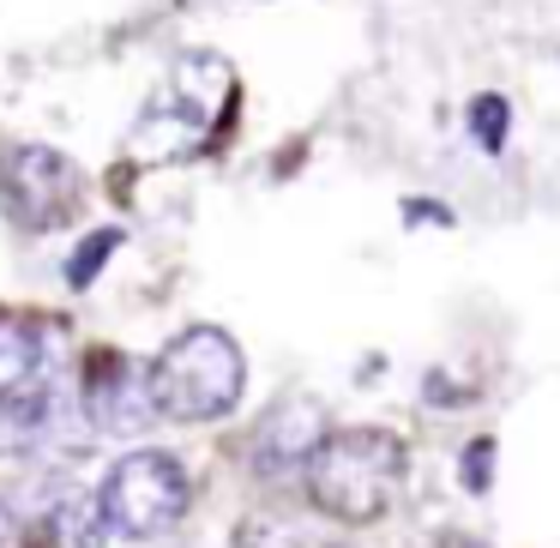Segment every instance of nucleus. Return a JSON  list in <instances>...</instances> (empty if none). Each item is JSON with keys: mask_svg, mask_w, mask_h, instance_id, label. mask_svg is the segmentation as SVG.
<instances>
[{"mask_svg": "<svg viewBox=\"0 0 560 548\" xmlns=\"http://www.w3.org/2000/svg\"><path fill=\"white\" fill-rule=\"evenodd\" d=\"M404 470H410V452H404L398 434H386V428H343V434L319 440L314 458H307V494L338 524H374L392 512Z\"/></svg>", "mask_w": 560, "mask_h": 548, "instance_id": "obj_1", "label": "nucleus"}, {"mask_svg": "<svg viewBox=\"0 0 560 548\" xmlns=\"http://www.w3.org/2000/svg\"><path fill=\"white\" fill-rule=\"evenodd\" d=\"M235 103V73L223 55H182L163 79V91L139 109L133 121V139L127 151L145 163H182L194 151L211 145V133L223 127Z\"/></svg>", "mask_w": 560, "mask_h": 548, "instance_id": "obj_2", "label": "nucleus"}, {"mask_svg": "<svg viewBox=\"0 0 560 548\" xmlns=\"http://www.w3.org/2000/svg\"><path fill=\"white\" fill-rule=\"evenodd\" d=\"M242 343L223 326H187L151 362V398H158V416H170V422H218L242 404Z\"/></svg>", "mask_w": 560, "mask_h": 548, "instance_id": "obj_3", "label": "nucleus"}, {"mask_svg": "<svg viewBox=\"0 0 560 548\" xmlns=\"http://www.w3.org/2000/svg\"><path fill=\"white\" fill-rule=\"evenodd\" d=\"M194 500L187 488V470L170 458V452H127V458L109 464L97 488V506H103V524L133 543H151V536L175 530Z\"/></svg>", "mask_w": 560, "mask_h": 548, "instance_id": "obj_4", "label": "nucleus"}, {"mask_svg": "<svg viewBox=\"0 0 560 548\" xmlns=\"http://www.w3.org/2000/svg\"><path fill=\"white\" fill-rule=\"evenodd\" d=\"M79 187L85 182H79L73 158L49 145H19L0 163V199L19 230H61L79 206Z\"/></svg>", "mask_w": 560, "mask_h": 548, "instance_id": "obj_5", "label": "nucleus"}, {"mask_svg": "<svg viewBox=\"0 0 560 548\" xmlns=\"http://www.w3.org/2000/svg\"><path fill=\"white\" fill-rule=\"evenodd\" d=\"M85 416L103 434H139V428L158 416L151 374H139L127 355H97V368H91V380H85Z\"/></svg>", "mask_w": 560, "mask_h": 548, "instance_id": "obj_6", "label": "nucleus"}, {"mask_svg": "<svg viewBox=\"0 0 560 548\" xmlns=\"http://www.w3.org/2000/svg\"><path fill=\"white\" fill-rule=\"evenodd\" d=\"M326 440V428H319V410L314 404H283V410H271L266 422H259V470L266 476H283L295 470V464L314 458V446Z\"/></svg>", "mask_w": 560, "mask_h": 548, "instance_id": "obj_7", "label": "nucleus"}, {"mask_svg": "<svg viewBox=\"0 0 560 548\" xmlns=\"http://www.w3.org/2000/svg\"><path fill=\"white\" fill-rule=\"evenodd\" d=\"M55 428V410L43 392H0V452L7 458H19V452H31L43 434Z\"/></svg>", "mask_w": 560, "mask_h": 548, "instance_id": "obj_8", "label": "nucleus"}, {"mask_svg": "<svg viewBox=\"0 0 560 548\" xmlns=\"http://www.w3.org/2000/svg\"><path fill=\"white\" fill-rule=\"evenodd\" d=\"M43 368V331L19 326V319H0V392L31 386Z\"/></svg>", "mask_w": 560, "mask_h": 548, "instance_id": "obj_9", "label": "nucleus"}, {"mask_svg": "<svg viewBox=\"0 0 560 548\" xmlns=\"http://www.w3.org/2000/svg\"><path fill=\"white\" fill-rule=\"evenodd\" d=\"M506 103L500 97H476L470 103V127H476V139H482V151H500V139H506Z\"/></svg>", "mask_w": 560, "mask_h": 548, "instance_id": "obj_10", "label": "nucleus"}, {"mask_svg": "<svg viewBox=\"0 0 560 548\" xmlns=\"http://www.w3.org/2000/svg\"><path fill=\"white\" fill-rule=\"evenodd\" d=\"M109 247H121V235H115V230H103V235H91V242H85V247H79V266H73V271H67V278H73V283H91V271H97V266H103V254H109Z\"/></svg>", "mask_w": 560, "mask_h": 548, "instance_id": "obj_11", "label": "nucleus"}, {"mask_svg": "<svg viewBox=\"0 0 560 548\" xmlns=\"http://www.w3.org/2000/svg\"><path fill=\"white\" fill-rule=\"evenodd\" d=\"M488 464H494V446L476 440V446L464 452V488H470V494H482V488H488Z\"/></svg>", "mask_w": 560, "mask_h": 548, "instance_id": "obj_12", "label": "nucleus"}]
</instances>
